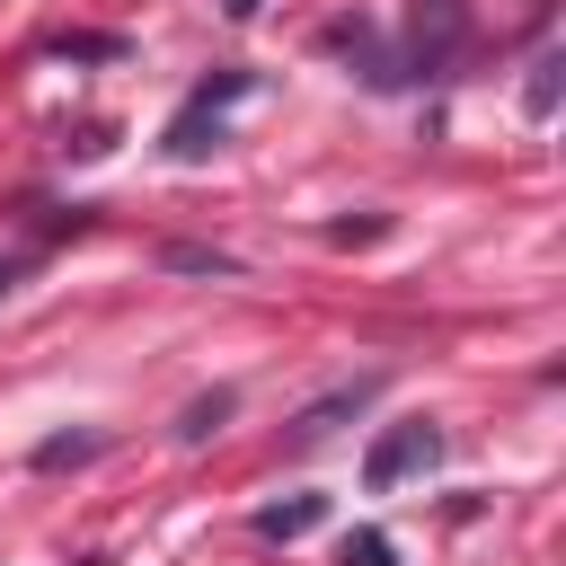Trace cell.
<instances>
[{
	"instance_id": "6",
	"label": "cell",
	"mask_w": 566,
	"mask_h": 566,
	"mask_svg": "<svg viewBox=\"0 0 566 566\" xmlns=\"http://www.w3.org/2000/svg\"><path fill=\"white\" fill-rule=\"evenodd\" d=\"M106 451V433H53V442H35V469H71V460H97Z\"/></svg>"
},
{
	"instance_id": "9",
	"label": "cell",
	"mask_w": 566,
	"mask_h": 566,
	"mask_svg": "<svg viewBox=\"0 0 566 566\" xmlns=\"http://www.w3.org/2000/svg\"><path fill=\"white\" fill-rule=\"evenodd\" d=\"M27 265H35V256H0V301L18 292V274H27Z\"/></svg>"
},
{
	"instance_id": "3",
	"label": "cell",
	"mask_w": 566,
	"mask_h": 566,
	"mask_svg": "<svg viewBox=\"0 0 566 566\" xmlns=\"http://www.w3.org/2000/svg\"><path fill=\"white\" fill-rule=\"evenodd\" d=\"M371 398H380V371H363V380H345V389H327L318 407H301V424H292V433H301V442H318L327 424H345V416H363Z\"/></svg>"
},
{
	"instance_id": "10",
	"label": "cell",
	"mask_w": 566,
	"mask_h": 566,
	"mask_svg": "<svg viewBox=\"0 0 566 566\" xmlns=\"http://www.w3.org/2000/svg\"><path fill=\"white\" fill-rule=\"evenodd\" d=\"M221 9H230V18H256V9H265V0H221Z\"/></svg>"
},
{
	"instance_id": "8",
	"label": "cell",
	"mask_w": 566,
	"mask_h": 566,
	"mask_svg": "<svg viewBox=\"0 0 566 566\" xmlns=\"http://www.w3.org/2000/svg\"><path fill=\"white\" fill-rule=\"evenodd\" d=\"M345 566H398V539L389 531H354L345 539Z\"/></svg>"
},
{
	"instance_id": "5",
	"label": "cell",
	"mask_w": 566,
	"mask_h": 566,
	"mask_svg": "<svg viewBox=\"0 0 566 566\" xmlns=\"http://www.w3.org/2000/svg\"><path fill=\"white\" fill-rule=\"evenodd\" d=\"M557 71H566L557 53H539V62H531V88H522V115H531V124H548V115H557Z\"/></svg>"
},
{
	"instance_id": "2",
	"label": "cell",
	"mask_w": 566,
	"mask_h": 566,
	"mask_svg": "<svg viewBox=\"0 0 566 566\" xmlns=\"http://www.w3.org/2000/svg\"><path fill=\"white\" fill-rule=\"evenodd\" d=\"M407 35H416V71H442L469 44V0H416L407 9Z\"/></svg>"
},
{
	"instance_id": "1",
	"label": "cell",
	"mask_w": 566,
	"mask_h": 566,
	"mask_svg": "<svg viewBox=\"0 0 566 566\" xmlns=\"http://www.w3.org/2000/svg\"><path fill=\"white\" fill-rule=\"evenodd\" d=\"M433 460H442V433H433V424H389V433L363 451V486L389 495L398 478H416V469H433Z\"/></svg>"
},
{
	"instance_id": "4",
	"label": "cell",
	"mask_w": 566,
	"mask_h": 566,
	"mask_svg": "<svg viewBox=\"0 0 566 566\" xmlns=\"http://www.w3.org/2000/svg\"><path fill=\"white\" fill-rule=\"evenodd\" d=\"M318 522H327V495H283V504L256 513V539H301V531H318Z\"/></svg>"
},
{
	"instance_id": "7",
	"label": "cell",
	"mask_w": 566,
	"mask_h": 566,
	"mask_svg": "<svg viewBox=\"0 0 566 566\" xmlns=\"http://www.w3.org/2000/svg\"><path fill=\"white\" fill-rule=\"evenodd\" d=\"M230 407H239V398H230V389H212V398H195V407H186V424H177V433H186V442H203V433H221V416H230Z\"/></svg>"
}]
</instances>
